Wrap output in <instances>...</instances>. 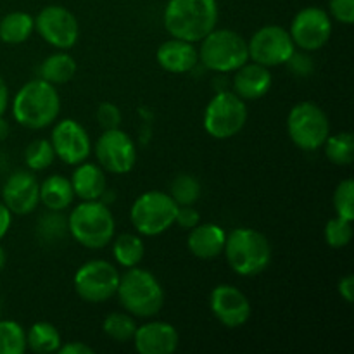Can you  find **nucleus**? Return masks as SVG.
I'll list each match as a JSON object with an SVG mask.
<instances>
[{"instance_id":"nucleus-1","label":"nucleus","mask_w":354,"mask_h":354,"mask_svg":"<svg viewBox=\"0 0 354 354\" xmlns=\"http://www.w3.org/2000/svg\"><path fill=\"white\" fill-rule=\"evenodd\" d=\"M165 28L171 37L182 40H203L218 23L216 0H169L162 14Z\"/></svg>"},{"instance_id":"nucleus-2","label":"nucleus","mask_w":354,"mask_h":354,"mask_svg":"<svg viewBox=\"0 0 354 354\" xmlns=\"http://www.w3.org/2000/svg\"><path fill=\"white\" fill-rule=\"evenodd\" d=\"M61 113V97L55 85L45 80H31L17 90L12 100L14 120L30 130H44L55 123Z\"/></svg>"},{"instance_id":"nucleus-3","label":"nucleus","mask_w":354,"mask_h":354,"mask_svg":"<svg viewBox=\"0 0 354 354\" xmlns=\"http://www.w3.org/2000/svg\"><path fill=\"white\" fill-rule=\"evenodd\" d=\"M120 275L116 296L124 311L138 318H152L165 306V290L161 282L149 270L127 268Z\"/></svg>"},{"instance_id":"nucleus-4","label":"nucleus","mask_w":354,"mask_h":354,"mask_svg":"<svg viewBox=\"0 0 354 354\" xmlns=\"http://www.w3.org/2000/svg\"><path fill=\"white\" fill-rule=\"evenodd\" d=\"M225 258L230 268L241 277H256L272 261V244L261 232L241 227L227 234Z\"/></svg>"},{"instance_id":"nucleus-5","label":"nucleus","mask_w":354,"mask_h":354,"mask_svg":"<svg viewBox=\"0 0 354 354\" xmlns=\"http://www.w3.org/2000/svg\"><path fill=\"white\" fill-rule=\"evenodd\" d=\"M116 221L102 201H83L68 216V232L86 249H102L114 239Z\"/></svg>"},{"instance_id":"nucleus-6","label":"nucleus","mask_w":354,"mask_h":354,"mask_svg":"<svg viewBox=\"0 0 354 354\" xmlns=\"http://www.w3.org/2000/svg\"><path fill=\"white\" fill-rule=\"evenodd\" d=\"M199 62L214 73H232L249 61L248 41L232 30H216L201 40Z\"/></svg>"},{"instance_id":"nucleus-7","label":"nucleus","mask_w":354,"mask_h":354,"mask_svg":"<svg viewBox=\"0 0 354 354\" xmlns=\"http://www.w3.org/2000/svg\"><path fill=\"white\" fill-rule=\"evenodd\" d=\"M204 130L218 140H227L244 130L248 123V106L235 92H218L204 109Z\"/></svg>"},{"instance_id":"nucleus-8","label":"nucleus","mask_w":354,"mask_h":354,"mask_svg":"<svg viewBox=\"0 0 354 354\" xmlns=\"http://www.w3.org/2000/svg\"><path fill=\"white\" fill-rule=\"evenodd\" d=\"M178 204L171 196L159 190H149L137 197L130 209V221L135 230L145 237L165 234L175 225Z\"/></svg>"},{"instance_id":"nucleus-9","label":"nucleus","mask_w":354,"mask_h":354,"mask_svg":"<svg viewBox=\"0 0 354 354\" xmlns=\"http://www.w3.org/2000/svg\"><path fill=\"white\" fill-rule=\"evenodd\" d=\"M290 140L303 151H318L330 135V121L325 111L315 102L296 104L287 116Z\"/></svg>"},{"instance_id":"nucleus-10","label":"nucleus","mask_w":354,"mask_h":354,"mask_svg":"<svg viewBox=\"0 0 354 354\" xmlns=\"http://www.w3.org/2000/svg\"><path fill=\"white\" fill-rule=\"evenodd\" d=\"M73 283L76 294L86 303H106L116 296L120 272L106 259H92L76 270Z\"/></svg>"},{"instance_id":"nucleus-11","label":"nucleus","mask_w":354,"mask_h":354,"mask_svg":"<svg viewBox=\"0 0 354 354\" xmlns=\"http://www.w3.org/2000/svg\"><path fill=\"white\" fill-rule=\"evenodd\" d=\"M249 59L252 62L266 66V68H277V66L287 64L292 54L296 52L289 30L277 24L263 26L256 31L248 41Z\"/></svg>"},{"instance_id":"nucleus-12","label":"nucleus","mask_w":354,"mask_h":354,"mask_svg":"<svg viewBox=\"0 0 354 354\" xmlns=\"http://www.w3.org/2000/svg\"><path fill=\"white\" fill-rule=\"evenodd\" d=\"M99 166L107 173L127 175L137 162V147L133 138L120 128L104 130L93 145Z\"/></svg>"},{"instance_id":"nucleus-13","label":"nucleus","mask_w":354,"mask_h":354,"mask_svg":"<svg viewBox=\"0 0 354 354\" xmlns=\"http://www.w3.org/2000/svg\"><path fill=\"white\" fill-rule=\"evenodd\" d=\"M289 35L301 50H320L332 37L330 14L322 7H304L294 16Z\"/></svg>"},{"instance_id":"nucleus-14","label":"nucleus","mask_w":354,"mask_h":354,"mask_svg":"<svg viewBox=\"0 0 354 354\" xmlns=\"http://www.w3.org/2000/svg\"><path fill=\"white\" fill-rule=\"evenodd\" d=\"M35 30L55 48L75 47L80 38V24L75 14L62 6H47L38 12Z\"/></svg>"},{"instance_id":"nucleus-15","label":"nucleus","mask_w":354,"mask_h":354,"mask_svg":"<svg viewBox=\"0 0 354 354\" xmlns=\"http://www.w3.org/2000/svg\"><path fill=\"white\" fill-rule=\"evenodd\" d=\"M50 144L54 147L55 158L66 165L76 166L86 161L92 154L90 135L78 121L66 118L54 127L50 133Z\"/></svg>"},{"instance_id":"nucleus-16","label":"nucleus","mask_w":354,"mask_h":354,"mask_svg":"<svg viewBox=\"0 0 354 354\" xmlns=\"http://www.w3.org/2000/svg\"><path fill=\"white\" fill-rule=\"evenodd\" d=\"M211 313L221 325L228 328H239L251 318V303L241 289L228 283H221L211 290Z\"/></svg>"},{"instance_id":"nucleus-17","label":"nucleus","mask_w":354,"mask_h":354,"mask_svg":"<svg viewBox=\"0 0 354 354\" xmlns=\"http://www.w3.org/2000/svg\"><path fill=\"white\" fill-rule=\"evenodd\" d=\"M2 203L17 216L31 214L40 204V182L31 171H14L2 187Z\"/></svg>"},{"instance_id":"nucleus-18","label":"nucleus","mask_w":354,"mask_h":354,"mask_svg":"<svg viewBox=\"0 0 354 354\" xmlns=\"http://www.w3.org/2000/svg\"><path fill=\"white\" fill-rule=\"evenodd\" d=\"M133 344L140 354H171L178 348V332L168 322H149L137 327Z\"/></svg>"},{"instance_id":"nucleus-19","label":"nucleus","mask_w":354,"mask_h":354,"mask_svg":"<svg viewBox=\"0 0 354 354\" xmlns=\"http://www.w3.org/2000/svg\"><path fill=\"white\" fill-rule=\"evenodd\" d=\"M156 61L165 71L183 75V73L192 71L199 64V52L192 41L173 37L159 45L156 52Z\"/></svg>"},{"instance_id":"nucleus-20","label":"nucleus","mask_w":354,"mask_h":354,"mask_svg":"<svg viewBox=\"0 0 354 354\" xmlns=\"http://www.w3.org/2000/svg\"><path fill=\"white\" fill-rule=\"evenodd\" d=\"M272 73L266 66L258 62H245L241 68L235 69L234 92L244 100H258L265 97L272 88Z\"/></svg>"},{"instance_id":"nucleus-21","label":"nucleus","mask_w":354,"mask_h":354,"mask_svg":"<svg viewBox=\"0 0 354 354\" xmlns=\"http://www.w3.org/2000/svg\"><path fill=\"white\" fill-rule=\"evenodd\" d=\"M225 241H227V232L220 225L199 223L190 230L187 248L196 258L209 261L223 252Z\"/></svg>"},{"instance_id":"nucleus-22","label":"nucleus","mask_w":354,"mask_h":354,"mask_svg":"<svg viewBox=\"0 0 354 354\" xmlns=\"http://www.w3.org/2000/svg\"><path fill=\"white\" fill-rule=\"evenodd\" d=\"M71 185L75 197L82 201H100L107 190L106 171L93 162H80L76 165L71 176Z\"/></svg>"},{"instance_id":"nucleus-23","label":"nucleus","mask_w":354,"mask_h":354,"mask_svg":"<svg viewBox=\"0 0 354 354\" xmlns=\"http://www.w3.org/2000/svg\"><path fill=\"white\" fill-rule=\"evenodd\" d=\"M75 201L71 180L62 175H50L40 183V203L48 211H64Z\"/></svg>"},{"instance_id":"nucleus-24","label":"nucleus","mask_w":354,"mask_h":354,"mask_svg":"<svg viewBox=\"0 0 354 354\" xmlns=\"http://www.w3.org/2000/svg\"><path fill=\"white\" fill-rule=\"evenodd\" d=\"M35 31V17L23 10H14L0 19V40L9 45L26 41Z\"/></svg>"},{"instance_id":"nucleus-25","label":"nucleus","mask_w":354,"mask_h":354,"mask_svg":"<svg viewBox=\"0 0 354 354\" xmlns=\"http://www.w3.org/2000/svg\"><path fill=\"white\" fill-rule=\"evenodd\" d=\"M76 69L78 64L73 55L66 52H55L40 64V78L52 85H64L75 78Z\"/></svg>"},{"instance_id":"nucleus-26","label":"nucleus","mask_w":354,"mask_h":354,"mask_svg":"<svg viewBox=\"0 0 354 354\" xmlns=\"http://www.w3.org/2000/svg\"><path fill=\"white\" fill-rule=\"evenodd\" d=\"M62 346L61 334L48 322H37L26 332V348L37 354L57 353Z\"/></svg>"},{"instance_id":"nucleus-27","label":"nucleus","mask_w":354,"mask_h":354,"mask_svg":"<svg viewBox=\"0 0 354 354\" xmlns=\"http://www.w3.org/2000/svg\"><path fill=\"white\" fill-rule=\"evenodd\" d=\"M113 254L123 268L138 266L145 256L144 241L137 234L118 235L113 242Z\"/></svg>"},{"instance_id":"nucleus-28","label":"nucleus","mask_w":354,"mask_h":354,"mask_svg":"<svg viewBox=\"0 0 354 354\" xmlns=\"http://www.w3.org/2000/svg\"><path fill=\"white\" fill-rule=\"evenodd\" d=\"M325 156L335 166H349L354 159V138L349 131L328 135L324 144Z\"/></svg>"},{"instance_id":"nucleus-29","label":"nucleus","mask_w":354,"mask_h":354,"mask_svg":"<svg viewBox=\"0 0 354 354\" xmlns=\"http://www.w3.org/2000/svg\"><path fill=\"white\" fill-rule=\"evenodd\" d=\"M137 327L138 325L135 324L133 315L120 313V311H114V313L107 315L102 322L104 334L116 342L131 341Z\"/></svg>"},{"instance_id":"nucleus-30","label":"nucleus","mask_w":354,"mask_h":354,"mask_svg":"<svg viewBox=\"0 0 354 354\" xmlns=\"http://www.w3.org/2000/svg\"><path fill=\"white\" fill-rule=\"evenodd\" d=\"M26 351V332L17 322H0V354H23Z\"/></svg>"},{"instance_id":"nucleus-31","label":"nucleus","mask_w":354,"mask_h":354,"mask_svg":"<svg viewBox=\"0 0 354 354\" xmlns=\"http://www.w3.org/2000/svg\"><path fill=\"white\" fill-rule=\"evenodd\" d=\"M54 159V147H52L50 140H45V138H37V140L30 142L24 151V162L31 171H44V169L50 168Z\"/></svg>"},{"instance_id":"nucleus-32","label":"nucleus","mask_w":354,"mask_h":354,"mask_svg":"<svg viewBox=\"0 0 354 354\" xmlns=\"http://www.w3.org/2000/svg\"><path fill=\"white\" fill-rule=\"evenodd\" d=\"M169 196L178 206H194L201 197L199 180L196 176L182 173L171 182Z\"/></svg>"},{"instance_id":"nucleus-33","label":"nucleus","mask_w":354,"mask_h":354,"mask_svg":"<svg viewBox=\"0 0 354 354\" xmlns=\"http://www.w3.org/2000/svg\"><path fill=\"white\" fill-rule=\"evenodd\" d=\"M353 239V221L344 218H332L325 225V241L332 249H344Z\"/></svg>"},{"instance_id":"nucleus-34","label":"nucleus","mask_w":354,"mask_h":354,"mask_svg":"<svg viewBox=\"0 0 354 354\" xmlns=\"http://www.w3.org/2000/svg\"><path fill=\"white\" fill-rule=\"evenodd\" d=\"M37 230L41 241L55 242L64 237L68 232V220L62 216L61 211H50L40 218Z\"/></svg>"},{"instance_id":"nucleus-35","label":"nucleus","mask_w":354,"mask_h":354,"mask_svg":"<svg viewBox=\"0 0 354 354\" xmlns=\"http://www.w3.org/2000/svg\"><path fill=\"white\" fill-rule=\"evenodd\" d=\"M334 209L339 218L354 221V182L342 180L334 192Z\"/></svg>"},{"instance_id":"nucleus-36","label":"nucleus","mask_w":354,"mask_h":354,"mask_svg":"<svg viewBox=\"0 0 354 354\" xmlns=\"http://www.w3.org/2000/svg\"><path fill=\"white\" fill-rule=\"evenodd\" d=\"M97 123L102 130H114L121 124V111L116 104L102 102L97 107Z\"/></svg>"},{"instance_id":"nucleus-37","label":"nucleus","mask_w":354,"mask_h":354,"mask_svg":"<svg viewBox=\"0 0 354 354\" xmlns=\"http://www.w3.org/2000/svg\"><path fill=\"white\" fill-rule=\"evenodd\" d=\"M328 10L339 23L348 26L354 23V0H330Z\"/></svg>"},{"instance_id":"nucleus-38","label":"nucleus","mask_w":354,"mask_h":354,"mask_svg":"<svg viewBox=\"0 0 354 354\" xmlns=\"http://www.w3.org/2000/svg\"><path fill=\"white\" fill-rule=\"evenodd\" d=\"M175 223L180 225L182 228H185V230H192L194 227H197V225L201 223L199 211L194 206H178Z\"/></svg>"},{"instance_id":"nucleus-39","label":"nucleus","mask_w":354,"mask_h":354,"mask_svg":"<svg viewBox=\"0 0 354 354\" xmlns=\"http://www.w3.org/2000/svg\"><path fill=\"white\" fill-rule=\"evenodd\" d=\"M287 64H289L290 69H292V71L296 73V75H299V76H306L308 73L313 69L310 59H308L306 55H303V54H296V52H294L292 57L287 61Z\"/></svg>"},{"instance_id":"nucleus-40","label":"nucleus","mask_w":354,"mask_h":354,"mask_svg":"<svg viewBox=\"0 0 354 354\" xmlns=\"http://www.w3.org/2000/svg\"><path fill=\"white\" fill-rule=\"evenodd\" d=\"M337 290L339 294H341L342 299H344L348 304H351L354 301V277L346 275L344 279L339 280Z\"/></svg>"},{"instance_id":"nucleus-41","label":"nucleus","mask_w":354,"mask_h":354,"mask_svg":"<svg viewBox=\"0 0 354 354\" xmlns=\"http://www.w3.org/2000/svg\"><path fill=\"white\" fill-rule=\"evenodd\" d=\"M61 354H93V348L92 346H86L83 344V342H68V344H62L61 348H59V351Z\"/></svg>"},{"instance_id":"nucleus-42","label":"nucleus","mask_w":354,"mask_h":354,"mask_svg":"<svg viewBox=\"0 0 354 354\" xmlns=\"http://www.w3.org/2000/svg\"><path fill=\"white\" fill-rule=\"evenodd\" d=\"M10 225H12V213H10L6 204L0 203V241L10 230Z\"/></svg>"},{"instance_id":"nucleus-43","label":"nucleus","mask_w":354,"mask_h":354,"mask_svg":"<svg viewBox=\"0 0 354 354\" xmlns=\"http://www.w3.org/2000/svg\"><path fill=\"white\" fill-rule=\"evenodd\" d=\"M7 106H9V88H7V83L0 76V118L6 114Z\"/></svg>"},{"instance_id":"nucleus-44","label":"nucleus","mask_w":354,"mask_h":354,"mask_svg":"<svg viewBox=\"0 0 354 354\" xmlns=\"http://www.w3.org/2000/svg\"><path fill=\"white\" fill-rule=\"evenodd\" d=\"M7 133H9V127H7L6 121L0 118V140H3V138L7 137Z\"/></svg>"},{"instance_id":"nucleus-45","label":"nucleus","mask_w":354,"mask_h":354,"mask_svg":"<svg viewBox=\"0 0 354 354\" xmlns=\"http://www.w3.org/2000/svg\"><path fill=\"white\" fill-rule=\"evenodd\" d=\"M6 263H7V254H6V249L0 245V272L6 268Z\"/></svg>"},{"instance_id":"nucleus-46","label":"nucleus","mask_w":354,"mask_h":354,"mask_svg":"<svg viewBox=\"0 0 354 354\" xmlns=\"http://www.w3.org/2000/svg\"><path fill=\"white\" fill-rule=\"evenodd\" d=\"M0 310H2V306H0Z\"/></svg>"}]
</instances>
